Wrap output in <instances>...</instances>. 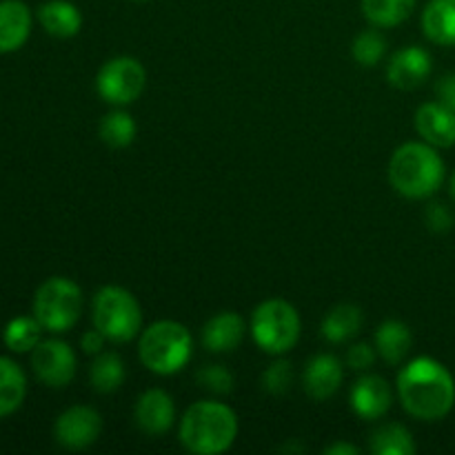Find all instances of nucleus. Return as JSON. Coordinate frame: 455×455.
I'll list each match as a JSON object with an SVG mask.
<instances>
[{
    "label": "nucleus",
    "instance_id": "f257e3e1",
    "mask_svg": "<svg viewBox=\"0 0 455 455\" xmlns=\"http://www.w3.org/2000/svg\"><path fill=\"white\" fill-rule=\"evenodd\" d=\"M395 389L404 411L422 422L443 420L455 404L451 371L429 355H420L404 364L395 380Z\"/></svg>",
    "mask_w": 455,
    "mask_h": 455
},
{
    "label": "nucleus",
    "instance_id": "f03ea898",
    "mask_svg": "<svg viewBox=\"0 0 455 455\" xmlns=\"http://www.w3.org/2000/svg\"><path fill=\"white\" fill-rule=\"evenodd\" d=\"M180 444L194 455H220L238 438V416L218 400H200L185 411L178 425Z\"/></svg>",
    "mask_w": 455,
    "mask_h": 455
},
{
    "label": "nucleus",
    "instance_id": "7ed1b4c3",
    "mask_svg": "<svg viewBox=\"0 0 455 455\" xmlns=\"http://www.w3.org/2000/svg\"><path fill=\"white\" fill-rule=\"evenodd\" d=\"M389 182L403 198L425 200L444 182V160L438 149L422 142H404L389 160Z\"/></svg>",
    "mask_w": 455,
    "mask_h": 455
},
{
    "label": "nucleus",
    "instance_id": "20e7f679",
    "mask_svg": "<svg viewBox=\"0 0 455 455\" xmlns=\"http://www.w3.org/2000/svg\"><path fill=\"white\" fill-rule=\"evenodd\" d=\"M194 355V338L185 324L176 320H158L140 333L138 358L147 371L156 376H173L189 364Z\"/></svg>",
    "mask_w": 455,
    "mask_h": 455
},
{
    "label": "nucleus",
    "instance_id": "39448f33",
    "mask_svg": "<svg viewBox=\"0 0 455 455\" xmlns=\"http://www.w3.org/2000/svg\"><path fill=\"white\" fill-rule=\"evenodd\" d=\"M93 327L107 342L124 345L142 333V307L132 291L116 284L98 289L92 300Z\"/></svg>",
    "mask_w": 455,
    "mask_h": 455
},
{
    "label": "nucleus",
    "instance_id": "423d86ee",
    "mask_svg": "<svg viewBox=\"0 0 455 455\" xmlns=\"http://www.w3.org/2000/svg\"><path fill=\"white\" fill-rule=\"evenodd\" d=\"M253 342L269 355H284L298 345L302 320L296 307L283 298H269L253 309L249 320Z\"/></svg>",
    "mask_w": 455,
    "mask_h": 455
},
{
    "label": "nucleus",
    "instance_id": "0eeeda50",
    "mask_svg": "<svg viewBox=\"0 0 455 455\" xmlns=\"http://www.w3.org/2000/svg\"><path fill=\"white\" fill-rule=\"evenodd\" d=\"M83 289L69 278L53 275L44 280L34 296V315L44 331L65 333L83 315Z\"/></svg>",
    "mask_w": 455,
    "mask_h": 455
},
{
    "label": "nucleus",
    "instance_id": "6e6552de",
    "mask_svg": "<svg viewBox=\"0 0 455 455\" xmlns=\"http://www.w3.org/2000/svg\"><path fill=\"white\" fill-rule=\"evenodd\" d=\"M147 71L140 60L132 56H116L107 60L96 74V92L114 107H127L142 96Z\"/></svg>",
    "mask_w": 455,
    "mask_h": 455
},
{
    "label": "nucleus",
    "instance_id": "1a4fd4ad",
    "mask_svg": "<svg viewBox=\"0 0 455 455\" xmlns=\"http://www.w3.org/2000/svg\"><path fill=\"white\" fill-rule=\"evenodd\" d=\"M102 434V416L87 404H74L56 418L53 438L67 451H84L98 443Z\"/></svg>",
    "mask_w": 455,
    "mask_h": 455
},
{
    "label": "nucleus",
    "instance_id": "9d476101",
    "mask_svg": "<svg viewBox=\"0 0 455 455\" xmlns=\"http://www.w3.org/2000/svg\"><path fill=\"white\" fill-rule=\"evenodd\" d=\"M76 354L65 340H40L31 351V369L43 385L65 389L76 376Z\"/></svg>",
    "mask_w": 455,
    "mask_h": 455
},
{
    "label": "nucleus",
    "instance_id": "9b49d317",
    "mask_svg": "<svg viewBox=\"0 0 455 455\" xmlns=\"http://www.w3.org/2000/svg\"><path fill=\"white\" fill-rule=\"evenodd\" d=\"M431 69H434L431 53L418 44H411V47H403L391 53L389 65H387V80L391 87L413 92L429 80Z\"/></svg>",
    "mask_w": 455,
    "mask_h": 455
},
{
    "label": "nucleus",
    "instance_id": "f8f14e48",
    "mask_svg": "<svg viewBox=\"0 0 455 455\" xmlns=\"http://www.w3.org/2000/svg\"><path fill=\"white\" fill-rule=\"evenodd\" d=\"M133 422L147 435H164L176 425V403L164 389H147L133 407Z\"/></svg>",
    "mask_w": 455,
    "mask_h": 455
},
{
    "label": "nucleus",
    "instance_id": "ddd939ff",
    "mask_svg": "<svg viewBox=\"0 0 455 455\" xmlns=\"http://www.w3.org/2000/svg\"><path fill=\"white\" fill-rule=\"evenodd\" d=\"M391 403H394V394H391L389 382L376 373H364L355 380L351 387L349 404L354 413L363 420H380L389 413Z\"/></svg>",
    "mask_w": 455,
    "mask_h": 455
},
{
    "label": "nucleus",
    "instance_id": "4468645a",
    "mask_svg": "<svg viewBox=\"0 0 455 455\" xmlns=\"http://www.w3.org/2000/svg\"><path fill=\"white\" fill-rule=\"evenodd\" d=\"M342 380H345V369L333 354L314 355L302 371V387L315 403H327L329 398H333L342 387Z\"/></svg>",
    "mask_w": 455,
    "mask_h": 455
},
{
    "label": "nucleus",
    "instance_id": "2eb2a0df",
    "mask_svg": "<svg viewBox=\"0 0 455 455\" xmlns=\"http://www.w3.org/2000/svg\"><path fill=\"white\" fill-rule=\"evenodd\" d=\"M247 336V323L235 311H220L204 323L200 340L212 354H231L243 345Z\"/></svg>",
    "mask_w": 455,
    "mask_h": 455
},
{
    "label": "nucleus",
    "instance_id": "dca6fc26",
    "mask_svg": "<svg viewBox=\"0 0 455 455\" xmlns=\"http://www.w3.org/2000/svg\"><path fill=\"white\" fill-rule=\"evenodd\" d=\"M416 132L427 145L447 149L455 145V114L443 102H425L416 111Z\"/></svg>",
    "mask_w": 455,
    "mask_h": 455
},
{
    "label": "nucleus",
    "instance_id": "f3484780",
    "mask_svg": "<svg viewBox=\"0 0 455 455\" xmlns=\"http://www.w3.org/2000/svg\"><path fill=\"white\" fill-rule=\"evenodd\" d=\"M31 34V9L22 0H0V53L18 52Z\"/></svg>",
    "mask_w": 455,
    "mask_h": 455
},
{
    "label": "nucleus",
    "instance_id": "a211bd4d",
    "mask_svg": "<svg viewBox=\"0 0 455 455\" xmlns=\"http://www.w3.org/2000/svg\"><path fill=\"white\" fill-rule=\"evenodd\" d=\"M373 347L378 351V358L385 360L391 367H398L407 360L409 351L413 347L411 329L403 323V320H385L380 327L376 329L373 336Z\"/></svg>",
    "mask_w": 455,
    "mask_h": 455
},
{
    "label": "nucleus",
    "instance_id": "6ab92c4d",
    "mask_svg": "<svg viewBox=\"0 0 455 455\" xmlns=\"http://www.w3.org/2000/svg\"><path fill=\"white\" fill-rule=\"evenodd\" d=\"M38 22L53 38H74L83 29V13L69 0H47L38 7Z\"/></svg>",
    "mask_w": 455,
    "mask_h": 455
},
{
    "label": "nucleus",
    "instance_id": "aec40b11",
    "mask_svg": "<svg viewBox=\"0 0 455 455\" xmlns=\"http://www.w3.org/2000/svg\"><path fill=\"white\" fill-rule=\"evenodd\" d=\"M422 34L440 47L455 44V0H429L420 18Z\"/></svg>",
    "mask_w": 455,
    "mask_h": 455
},
{
    "label": "nucleus",
    "instance_id": "412c9836",
    "mask_svg": "<svg viewBox=\"0 0 455 455\" xmlns=\"http://www.w3.org/2000/svg\"><path fill=\"white\" fill-rule=\"evenodd\" d=\"M363 309L358 305L342 302V305H336L324 315L323 336L331 345H342V342H349L351 338L358 336L360 329H363Z\"/></svg>",
    "mask_w": 455,
    "mask_h": 455
},
{
    "label": "nucleus",
    "instance_id": "4be33fe9",
    "mask_svg": "<svg viewBox=\"0 0 455 455\" xmlns=\"http://www.w3.org/2000/svg\"><path fill=\"white\" fill-rule=\"evenodd\" d=\"M416 449L411 431L398 422L376 427L369 435V451L373 455H413Z\"/></svg>",
    "mask_w": 455,
    "mask_h": 455
},
{
    "label": "nucleus",
    "instance_id": "5701e85b",
    "mask_svg": "<svg viewBox=\"0 0 455 455\" xmlns=\"http://www.w3.org/2000/svg\"><path fill=\"white\" fill-rule=\"evenodd\" d=\"M27 395V378L20 364L0 358V418L12 416L20 409Z\"/></svg>",
    "mask_w": 455,
    "mask_h": 455
},
{
    "label": "nucleus",
    "instance_id": "b1692460",
    "mask_svg": "<svg viewBox=\"0 0 455 455\" xmlns=\"http://www.w3.org/2000/svg\"><path fill=\"white\" fill-rule=\"evenodd\" d=\"M418 0H363L364 20L378 29H391L407 20L416 9Z\"/></svg>",
    "mask_w": 455,
    "mask_h": 455
},
{
    "label": "nucleus",
    "instance_id": "393cba45",
    "mask_svg": "<svg viewBox=\"0 0 455 455\" xmlns=\"http://www.w3.org/2000/svg\"><path fill=\"white\" fill-rule=\"evenodd\" d=\"M127 378L123 358L114 351H100L89 367V382L96 394H114Z\"/></svg>",
    "mask_w": 455,
    "mask_h": 455
},
{
    "label": "nucleus",
    "instance_id": "a878e982",
    "mask_svg": "<svg viewBox=\"0 0 455 455\" xmlns=\"http://www.w3.org/2000/svg\"><path fill=\"white\" fill-rule=\"evenodd\" d=\"M138 124L133 120V116L129 111H124L123 107L109 111L107 116H102L100 124H98V136L111 149H124V147L132 145L136 140Z\"/></svg>",
    "mask_w": 455,
    "mask_h": 455
},
{
    "label": "nucleus",
    "instance_id": "bb28decb",
    "mask_svg": "<svg viewBox=\"0 0 455 455\" xmlns=\"http://www.w3.org/2000/svg\"><path fill=\"white\" fill-rule=\"evenodd\" d=\"M43 336V324L36 320V315H20V318H13L12 323L4 327V345L9 347L16 354H27V351H34L36 345L40 342Z\"/></svg>",
    "mask_w": 455,
    "mask_h": 455
},
{
    "label": "nucleus",
    "instance_id": "cd10ccee",
    "mask_svg": "<svg viewBox=\"0 0 455 455\" xmlns=\"http://www.w3.org/2000/svg\"><path fill=\"white\" fill-rule=\"evenodd\" d=\"M351 56L360 67H376L380 65L382 58L387 56V40L378 27L360 31L351 43Z\"/></svg>",
    "mask_w": 455,
    "mask_h": 455
},
{
    "label": "nucleus",
    "instance_id": "c85d7f7f",
    "mask_svg": "<svg viewBox=\"0 0 455 455\" xmlns=\"http://www.w3.org/2000/svg\"><path fill=\"white\" fill-rule=\"evenodd\" d=\"M196 382L200 389L209 391L213 395H225L234 391V373L225 364H204L196 373Z\"/></svg>",
    "mask_w": 455,
    "mask_h": 455
},
{
    "label": "nucleus",
    "instance_id": "c756f323",
    "mask_svg": "<svg viewBox=\"0 0 455 455\" xmlns=\"http://www.w3.org/2000/svg\"><path fill=\"white\" fill-rule=\"evenodd\" d=\"M262 389L271 395H284L293 385V367L289 360H284L283 355H278L275 363H271L269 367L265 369L260 378Z\"/></svg>",
    "mask_w": 455,
    "mask_h": 455
},
{
    "label": "nucleus",
    "instance_id": "7c9ffc66",
    "mask_svg": "<svg viewBox=\"0 0 455 455\" xmlns=\"http://www.w3.org/2000/svg\"><path fill=\"white\" fill-rule=\"evenodd\" d=\"M378 358V351L376 347L367 345V342H358V345L349 347L347 349V355H345V363L347 367L351 369V371H369V369L373 367V363H376Z\"/></svg>",
    "mask_w": 455,
    "mask_h": 455
},
{
    "label": "nucleus",
    "instance_id": "2f4dec72",
    "mask_svg": "<svg viewBox=\"0 0 455 455\" xmlns=\"http://www.w3.org/2000/svg\"><path fill=\"white\" fill-rule=\"evenodd\" d=\"M425 222L435 234H444V231H449L453 227V213L449 212L447 204H429L425 212Z\"/></svg>",
    "mask_w": 455,
    "mask_h": 455
},
{
    "label": "nucleus",
    "instance_id": "473e14b6",
    "mask_svg": "<svg viewBox=\"0 0 455 455\" xmlns=\"http://www.w3.org/2000/svg\"><path fill=\"white\" fill-rule=\"evenodd\" d=\"M435 98L455 114V74H447L435 83Z\"/></svg>",
    "mask_w": 455,
    "mask_h": 455
},
{
    "label": "nucleus",
    "instance_id": "72a5a7b5",
    "mask_svg": "<svg viewBox=\"0 0 455 455\" xmlns=\"http://www.w3.org/2000/svg\"><path fill=\"white\" fill-rule=\"evenodd\" d=\"M105 342H107V338L102 336L96 327H93L92 331L83 333V338H80V349L89 355H98L100 351H105Z\"/></svg>",
    "mask_w": 455,
    "mask_h": 455
},
{
    "label": "nucleus",
    "instance_id": "f704fd0d",
    "mask_svg": "<svg viewBox=\"0 0 455 455\" xmlns=\"http://www.w3.org/2000/svg\"><path fill=\"white\" fill-rule=\"evenodd\" d=\"M327 455H358L360 449L351 443H333L324 449Z\"/></svg>",
    "mask_w": 455,
    "mask_h": 455
},
{
    "label": "nucleus",
    "instance_id": "c9c22d12",
    "mask_svg": "<svg viewBox=\"0 0 455 455\" xmlns=\"http://www.w3.org/2000/svg\"><path fill=\"white\" fill-rule=\"evenodd\" d=\"M449 187H451V196L455 198V172H453V176H451V182H449Z\"/></svg>",
    "mask_w": 455,
    "mask_h": 455
},
{
    "label": "nucleus",
    "instance_id": "e433bc0d",
    "mask_svg": "<svg viewBox=\"0 0 455 455\" xmlns=\"http://www.w3.org/2000/svg\"><path fill=\"white\" fill-rule=\"evenodd\" d=\"M138 3H147V0H138Z\"/></svg>",
    "mask_w": 455,
    "mask_h": 455
}]
</instances>
